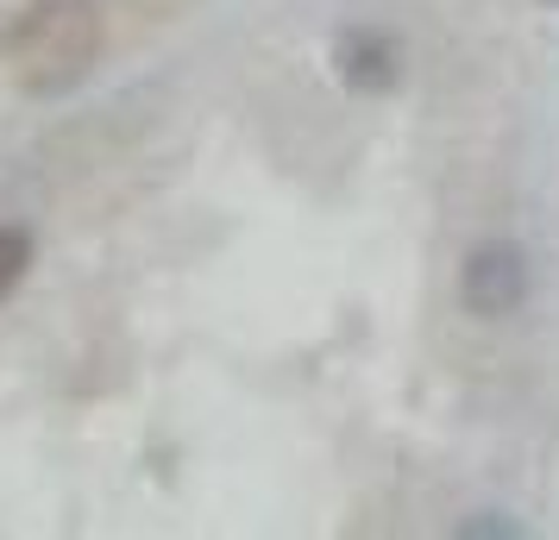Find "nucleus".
<instances>
[{"instance_id":"3","label":"nucleus","mask_w":559,"mask_h":540,"mask_svg":"<svg viewBox=\"0 0 559 540\" xmlns=\"http://www.w3.org/2000/svg\"><path fill=\"white\" fill-rule=\"evenodd\" d=\"M333 76L353 95H390L403 88V45L383 26H346L333 38Z\"/></svg>"},{"instance_id":"2","label":"nucleus","mask_w":559,"mask_h":540,"mask_svg":"<svg viewBox=\"0 0 559 540\" xmlns=\"http://www.w3.org/2000/svg\"><path fill=\"white\" fill-rule=\"evenodd\" d=\"M528 302V257L509 239H478L459 264V309L472 321H509Z\"/></svg>"},{"instance_id":"4","label":"nucleus","mask_w":559,"mask_h":540,"mask_svg":"<svg viewBox=\"0 0 559 540\" xmlns=\"http://www.w3.org/2000/svg\"><path fill=\"white\" fill-rule=\"evenodd\" d=\"M26 271H32V232L26 227H0V302L26 284Z\"/></svg>"},{"instance_id":"1","label":"nucleus","mask_w":559,"mask_h":540,"mask_svg":"<svg viewBox=\"0 0 559 540\" xmlns=\"http://www.w3.org/2000/svg\"><path fill=\"white\" fill-rule=\"evenodd\" d=\"M107 45V20L95 0H32L13 20L7 57L32 95H57L95 70V57Z\"/></svg>"}]
</instances>
